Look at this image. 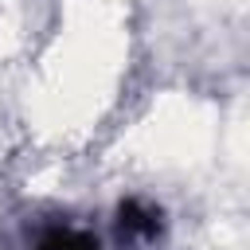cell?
Listing matches in <instances>:
<instances>
[{
  "label": "cell",
  "instance_id": "6da1fadb",
  "mask_svg": "<svg viewBox=\"0 0 250 250\" xmlns=\"http://www.w3.org/2000/svg\"><path fill=\"white\" fill-rule=\"evenodd\" d=\"M164 230V219L145 199H125L117 207V242L125 250H148Z\"/></svg>",
  "mask_w": 250,
  "mask_h": 250
},
{
  "label": "cell",
  "instance_id": "7a4b0ae2",
  "mask_svg": "<svg viewBox=\"0 0 250 250\" xmlns=\"http://www.w3.org/2000/svg\"><path fill=\"white\" fill-rule=\"evenodd\" d=\"M35 250H98V242L86 234V230H70V227H59L51 230Z\"/></svg>",
  "mask_w": 250,
  "mask_h": 250
}]
</instances>
